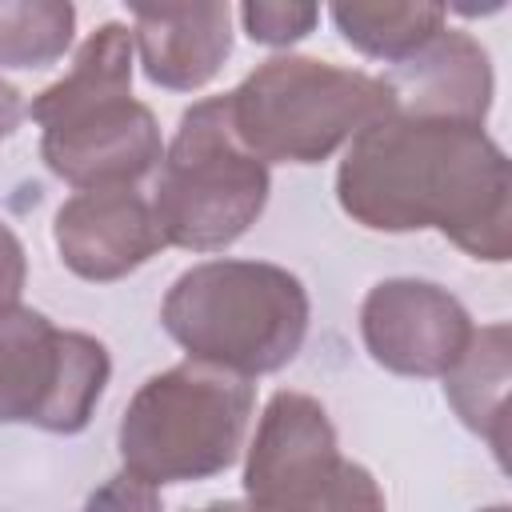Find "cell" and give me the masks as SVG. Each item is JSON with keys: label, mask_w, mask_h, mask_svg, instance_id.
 I'll return each instance as SVG.
<instances>
[{"label": "cell", "mask_w": 512, "mask_h": 512, "mask_svg": "<svg viewBox=\"0 0 512 512\" xmlns=\"http://www.w3.org/2000/svg\"><path fill=\"white\" fill-rule=\"evenodd\" d=\"M28 116V108H24V96L8 84V80H0V140L4 136H12L16 128H20V120Z\"/></svg>", "instance_id": "cell-19"}, {"label": "cell", "mask_w": 512, "mask_h": 512, "mask_svg": "<svg viewBox=\"0 0 512 512\" xmlns=\"http://www.w3.org/2000/svg\"><path fill=\"white\" fill-rule=\"evenodd\" d=\"M336 200L372 232L436 228L476 260L512 256V168L484 124L392 108L352 136Z\"/></svg>", "instance_id": "cell-1"}, {"label": "cell", "mask_w": 512, "mask_h": 512, "mask_svg": "<svg viewBox=\"0 0 512 512\" xmlns=\"http://www.w3.org/2000/svg\"><path fill=\"white\" fill-rule=\"evenodd\" d=\"M252 384L212 364H172L148 376L120 416L124 472L160 488L224 472L248 432Z\"/></svg>", "instance_id": "cell-5"}, {"label": "cell", "mask_w": 512, "mask_h": 512, "mask_svg": "<svg viewBox=\"0 0 512 512\" xmlns=\"http://www.w3.org/2000/svg\"><path fill=\"white\" fill-rule=\"evenodd\" d=\"M52 236L64 268L92 284L120 280L164 248L152 200L136 188H88L68 196L56 212Z\"/></svg>", "instance_id": "cell-10"}, {"label": "cell", "mask_w": 512, "mask_h": 512, "mask_svg": "<svg viewBox=\"0 0 512 512\" xmlns=\"http://www.w3.org/2000/svg\"><path fill=\"white\" fill-rule=\"evenodd\" d=\"M328 16L356 52L384 64H404L432 36H440L448 8L444 4H332Z\"/></svg>", "instance_id": "cell-14"}, {"label": "cell", "mask_w": 512, "mask_h": 512, "mask_svg": "<svg viewBox=\"0 0 512 512\" xmlns=\"http://www.w3.org/2000/svg\"><path fill=\"white\" fill-rule=\"evenodd\" d=\"M24 276H28L24 244L16 240V232H12L8 224H0V312L20 304V292H24Z\"/></svg>", "instance_id": "cell-18"}, {"label": "cell", "mask_w": 512, "mask_h": 512, "mask_svg": "<svg viewBox=\"0 0 512 512\" xmlns=\"http://www.w3.org/2000/svg\"><path fill=\"white\" fill-rule=\"evenodd\" d=\"M224 100L236 140L264 164H320L396 108L384 76L292 52L256 64Z\"/></svg>", "instance_id": "cell-4"}, {"label": "cell", "mask_w": 512, "mask_h": 512, "mask_svg": "<svg viewBox=\"0 0 512 512\" xmlns=\"http://www.w3.org/2000/svg\"><path fill=\"white\" fill-rule=\"evenodd\" d=\"M132 52V28L108 20L76 48L68 76L28 104L48 172L76 192L136 188L164 160L160 124L132 96Z\"/></svg>", "instance_id": "cell-2"}, {"label": "cell", "mask_w": 512, "mask_h": 512, "mask_svg": "<svg viewBox=\"0 0 512 512\" xmlns=\"http://www.w3.org/2000/svg\"><path fill=\"white\" fill-rule=\"evenodd\" d=\"M240 20H244V32L256 44L288 48V44L304 40L316 28L320 8L316 4H244Z\"/></svg>", "instance_id": "cell-16"}, {"label": "cell", "mask_w": 512, "mask_h": 512, "mask_svg": "<svg viewBox=\"0 0 512 512\" xmlns=\"http://www.w3.org/2000/svg\"><path fill=\"white\" fill-rule=\"evenodd\" d=\"M484 512H508V508H504V504H492V508H484Z\"/></svg>", "instance_id": "cell-21"}, {"label": "cell", "mask_w": 512, "mask_h": 512, "mask_svg": "<svg viewBox=\"0 0 512 512\" xmlns=\"http://www.w3.org/2000/svg\"><path fill=\"white\" fill-rule=\"evenodd\" d=\"M468 308L432 280H380L360 304L368 356L396 376H444L472 340Z\"/></svg>", "instance_id": "cell-9"}, {"label": "cell", "mask_w": 512, "mask_h": 512, "mask_svg": "<svg viewBox=\"0 0 512 512\" xmlns=\"http://www.w3.org/2000/svg\"><path fill=\"white\" fill-rule=\"evenodd\" d=\"M112 376L108 348L56 328L36 308L0 312V424H32L56 436L88 428Z\"/></svg>", "instance_id": "cell-8"}, {"label": "cell", "mask_w": 512, "mask_h": 512, "mask_svg": "<svg viewBox=\"0 0 512 512\" xmlns=\"http://www.w3.org/2000/svg\"><path fill=\"white\" fill-rule=\"evenodd\" d=\"M84 512H164V508H160V496H156L152 484H144V480L120 472V476L104 480V484L88 496Z\"/></svg>", "instance_id": "cell-17"}, {"label": "cell", "mask_w": 512, "mask_h": 512, "mask_svg": "<svg viewBox=\"0 0 512 512\" xmlns=\"http://www.w3.org/2000/svg\"><path fill=\"white\" fill-rule=\"evenodd\" d=\"M132 48L144 76L168 92L204 88L232 52L228 4H132Z\"/></svg>", "instance_id": "cell-11"}, {"label": "cell", "mask_w": 512, "mask_h": 512, "mask_svg": "<svg viewBox=\"0 0 512 512\" xmlns=\"http://www.w3.org/2000/svg\"><path fill=\"white\" fill-rule=\"evenodd\" d=\"M308 316L300 276L268 260L192 264L160 304V324L188 360L244 380L284 368L308 336Z\"/></svg>", "instance_id": "cell-3"}, {"label": "cell", "mask_w": 512, "mask_h": 512, "mask_svg": "<svg viewBox=\"0 0 512 512\" xmlns=\"http://www.w3.org/2000/svg\"><path fill=\"white\" fill-rule=\"evenodd\" d=\"M268 188V164L236 140L228 100L208 96L180 116V128L160 160L152 216L164 244L220 252L260 220Z\"/></svg>", "instance_id": "cell-6"}, {"label": "cell", "mask_w": 512, "mask_h": 512, "mask_svg": "<svg viewBox=\"0 0 512 512\" xmlns=\"http://www.w3.org/2000/svg\"><path fill=\"white\" fill-rule=\"evenodd\" d=\"M244 512H388L376 476L348 460L324 404L276 392L244 464Z\"/></svg>", "instance_id": "cell-7"}, {"label": "cell", "mask_w": 512, "mask_h": 512, "mask_svg": "<svg viewBox=\"0 0 512 512\" xmlns=\"http://www.w3.org/2000/svg\"><path fill=\"white\" fill-rule=\"evenodd\" d=\"M508 380H512V336L508 324H488L472 332L464 356L444 372V396L456 416L492 444L504 460L508 448Z\"/></svg>", "instance_id": "cell-13"}, {"label": "cell", "mask_w": 512, "mask_h": 512, "mask_svg": "<svg viewBox=\"0 0 512 512\" xmlns=\"http://www.w3.org/2000/svg\"><path fill=\"white\" fill-rule=\"evenodd\" d=\"M200 512H244V504H240V500H216V504H208V508H200Z\"/></svg>", "instance_id": "cell-20"}, {"label": "cell", "mask_w": 512, "mask_h": 512, "mask_svg": "<svg viewBox=\"0 0 512 512\" xmlns=\"http://www.w3.org/2000/svg\"><path fill=\"white\" fill-rule=\"evenodd\" d=\"M76 32L68 0H0V68L56 64Z\"/></svg>", "instance_id": "cell-15"}, {"label": "cell", "mask_w": 512, "mask_h": 512, "mask_svg": "<svg viewBox=\"0 0 512 512\" xmlns=\"http://www.w3.org/2000/svg\"><path fill=\"white\" fill-rule=\"evenodd\" d=\"M384 80L392 88L396 112H408V116L484 124V116L492 108L488 52L468 32H456L448 24L412 60L396 64V72Z\"/></svg>", "instance_id": "cell-12"}]
</instances>
